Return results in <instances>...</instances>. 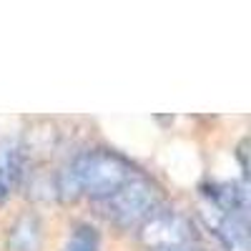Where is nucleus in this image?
I'll use <instances>...</instances> for the list:
<instances>
[{
	"mask_svg": "<svg viewBox=\"0 0 251 251\" xmlns=\"http://www.w3.org/2000/svg\"><path fill=\"white\" fill-rule=\"evenodd\" d=\"M138 171L128 158L108 149H91L73 156L55 176V194L63 201L91 199L103 201L113 196L121 186L136 178Z\"/></svg>",
	"mask_w": 251,
	"mask_h": 251,
	"instance_id": "1",
	"label": "nucleus"
},
{
	"mask_svg": "<svg viewBox=\"0 0 251 251\" xmlns=\"http://www.w3.org/2000/svg\"><path fill=\"white\" fill-rule=\"evenodd\" d=\"M98 203H100L103 216L113 221L116 226L138 228L161 206V194L151 181H146L143 176H136L126 186H121L113 196L103 199Z\"/></svg>",
	"mask_w": 251,
	"mask_h": 251,
	"instance_id": "2",
	"label": "nucleus"
},
{
	"mask_svg": "<svg viewBox=\"0 0 251 251\" xmlns=\"http://www.w3.org/2000/svg\"><path fill=\"white\" fill-rule=\"evenodd\" d=\"M138 236L146 249H158V246H188L191 241V226L188 221L176 214L166 211L158 206L156 211L138 226Z\"/></svg>",
	"mask_w": 251,
	"mask_h": 251,
	"instance_id": "3",
	"label": "nucleus"
},
{
	"mask_svg": "<svg viewBox=\"0 0 251 251\" xmlns=\"http://www.w3.org/2000/svg\"><path fill=\"white\" fill-rule=\"evenodd\" d=\"M201 216L226 251H249V214H221L201 206Z\"/></svg>",
	"mask_w": 251,
	"mask_h": 251,
	"instance_id": "4",
	"label": "nucleus"
},
{
	"mask_svg": "<svg viewBox=\"0 0 251 251\" xmlns=\"http://www.w3.org/2000/svg\"><path fill=\"white\" fill-rule=\"evenodd\" d=\"M40 221L35 214H23L8 231V251H40Z\"/></svg>",
	"mask_w": 251,
	"mask_h": 251,
	"instance_id": "5",
	"label": "nucleus"
},
{
	"mask_svg": "<svg viewBox=\"0 0 251 251\" xmlns=\"http://www.w3.org/2000/svg\"><path fill=\"white\" fill-rule=\"evenodd\" d=\"M98 249H100V236L91 224H78L71 231L66 246H63V251H98Z\"/></svg>",
	"mask_w": 251,
	"mask_h": 251,
	"instance_id": "6",
	"label": "nucleus"
},
{
	"mask_svg": "<svg viewBox=\"0 0 251 251\" xmlns=\"http://www.w3.org/2000/svg\"><path fill=\"white\" fill-rule=\"evenodd\" d=\"M246 149H249V141L244 138V141L239 143V151H236V153H239V161H241V171H244V176H246V171H249V163H246V153H249V151H246Z\"/></svg>",
	"mask_w": 251,
	"mask_h": 251,
	"instance_id": "7",
	"label": "nucleus"
},
{
	"mask_svg": "<svg viewBox=\"0 0 251 251\" xmlns=\"http://www.w3.org/2000/svg\"><path fill=\"white\" fill-rule=\"evenodd\" d=\"M10 191H13V186H10V183L3 178V176H0V203H3V201L10 196Z\"/></svg>",
	"mask_w": 251,
	"mask_h": 251,
	"instance_id": "8",
	"label": "nucleus"
},
{
	"mask_svg": "<svg viewBox=\"0 0 251 251\" xmlns=\"http://www.w3.org/2000/svg\"><path fill=\"white\" fill-rule=\"evenodd\" d=\"M146 251H188V246H158V249H146Z\"/></svg>",
	"mask_w": 251,
	"mask_h": 251,
	"instance_id": "9",
	"label": "nucleus"
}]
</instances>
